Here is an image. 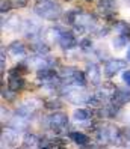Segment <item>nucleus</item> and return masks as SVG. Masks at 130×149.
Instances as JSON below:
<instances>
[{
    "instance_id": "obj_1",
    "label": "nucleus",
    "mask_w": 130,
    "mask_h": 149,
    "mask_svg": "<svg viewBox=\"0 0 130 149\" xmlns=\"http://www.w3.org/2000/svg\"><path fill=\"white\" fill-rule=\"evenodd\" d=\"M60 6L58 3H55L53 0H41L35 5V14L41 18H46V20H58L60 17Z\"/></svg>"
},
{
    "instance_id": "obj_2",
    "label": "nucleus",
    "mask_w": 130,
    "mask_h": 149,
    "mask_svg": "<svg viewBox=\"0 0 130 149\" xmlns=\"http://www.w3.org/2000/svg\"><path fill=\"white\" fill-rule=\"evenodd\" d=\"M47 127L53 131L56 136H60L68 127V116L67 113L55 111L47 118Z\"/></svg>"
},
{
    "instance_id": "obj_3",
    "label": "nucleus",
    "mask_w": 130,
    "mask_h": 149,
    "mask_svg": "<svg viewBox=\"0 0 130 149\" xmlns=\"http://www.w3.org/2000/svg\"><path fill=\"white\" fill-rule=\"evenodd\" d=\"M65 96H67V100L70 101V102H73V104H89V101H91V98H92V95H89V93H86L85 91H79L77 87H67V89H64V92H62Z\"/></svg>"
},
{
    "instance_id": "obj_4",
    "label": "nucleus",
    "mask_w": 130,
    "mask_h": 149,
    "mask_svg": "<svg viewBox=\"0 0 130 149\" xmlns=\"http://www.w3.org/2000/svg\"><path fill=\"white\" fill-rule=\"evenodd\" d=\"M127 68V62L123 59H110L105 63V74L106 77H114L118 71Z\"/></svg>"
},
{
    "instance_id": "obj_5",
    "label": "nucleus",
    "mask_w": 130,
    "mask_h": 149,
    "mask_svg": "<svg viewBox=\"0 0 130 149\" xmlns=\"http://www.w3.org/2000/svg\"><path fill=\"white\" fill-rule=\"evenodd\" d=\"M18 133H20V131L14 130L12 127H9V128H3V133H2V142H3V143H8V146H11V148L18 146V140H20Z\"/></svg>"
},
{
    "instance_id": "obj_6",
    "label": "nucleus",
    "mask_w": 130,
    "mask_h": 149,
    "mask_svg": "<svg viewBox=\"0 0 130 149\" xmlns=\"http://www.w3.org/2000/svg\"><path fill=\"white\" fill-rule=\"evenodd\" d=\"M38 106V101H35V100H30V101H26V102H23L21 106L17 109V115H20V116H23V118H30L33 113H35V110L38 109L37 107Z\"/></svg>"
},
{
    "instance_id": "obj_7",
    "label": "nucleus",
    "mask_w": 130,
    "mask_h": 149,
    "mask_svg": "<svg viewBox=\"0 0 130 149\" xmlns=\"http://www.w3.org/2000/svg\"><path fill=\"white\" fill-rule=\"evenodd\" d=\"M58 42H59V45L62 47L64 50H71V48H74L77 45V41L74 38V35L71 32H64V30H62V33H60Z\"/></svg>"
},
{
    "instance_id": "obj_8",
    "label": "nucleus",
    "mask_w": 130,
    "mask_h": 149,
    "mask_svg": "<svg viewBox=\"0 0 130 149\" xmlns=\"http://www.w3.org/2000/svg\"><path fill=\"white\" fill-rule=\"evenodd\" d=\"M112 102L117 104V106H119V107H123L124 104L130 102V91H127V89H117L114 98H112Z\"/></svg>"
},
{
    "instance_id": "obj_9",
    "label": "nucleus",
    "mask_w": 130,
    "mask_h": 149,
    "mask_svg": "<svg viewBox=\"0 0 130 149\" xmlns=\"http://www.w3.org/2000/svg\"><path fill=\"white\" fill-rule=\"evenodd\" d=\"M9 127H12L17 131H27L29 130V122H27V119H26V118L17 115V116H14L9 120Z\"/></svg>"
},
{
    "instance_id": "obj_10",
    "label": "nucleus",
    "mask_w": 130,
    "mask_h": 149,
    "mask_svg": "<svg viewBox=\"0 0 130 149\" xmlns=\"http://www.w3.org/2000/svg\"><path fill=\"white\" fill-rule=\"evenodd\" d=\"M23 143H24V149H39L38 146H41L39 139L33 134V133H26Z\"/></svg>"
},
{
    "instance_id": "obj_11",
    "label": "nucleus",
    "mask_w": 130,
    "mask_h": 149,
    "mask_svg": "<svg viewBox=\"0 0 130 149\" xmlns=\"http://www.w3.org/2000/svg\"><path fill=\"white\" fill-rule=\"evenodd\" d=\"M77 72H79V69L71 68V66H67V68H64L62 71L59 72V75L65 81V84H73V80H74V77H76Z\"/></svg>"
},
{
    "instance_id": "obj_12",
    "label": "nucleus",
    "mask_w": 130,
    "mask_h": 149,
    "mask_svg": "<svg viewBox=\"0 0 130 149\" xmlns=\"http://www.w3.org/2000/svg\"><path fill=\"white\" fill-rule=\"evenodd\" d=\"M92 116V110L89 109H76L73 113V119L76 122H85V120H89Z\"/></svg>"
},
{
    "instance_id": "obj_13",
    "label": "nucleus",
    "mask_w": 130,
    "mask_h": 149,
    "mask_svg": "<svg viewBox=\"0 0 130 149\" xmlns=\"http://www.w3.org/2000/svg\"><path fill=\"white\" fill-rule=\"evenodd\" d=\"M68 137L79 146H83V145L89 143V137L86 134H83V133H80V131H71V133H68Z\"/></svg>"
},
{
    "instance_id": "obj_14",
    "label": "nucleus",
    "mask_w": 130,
    "mask_h": 149,
    "mask_svg": "<svg viewBox=\"0 0 130 149\" xmlns=\"http://www.w3.org/2000/svg\"><path fill=\"white\" fill-rule=\"evenodd\" d=\"M24 78H21L20 75H9V83H8V87L12 91V92H17L24 87Z\"/></svg>"
},
{
    "instance_id": "obj_15",
    "label": "nucleus",
    "mask_w": 130,
    "mask_h": 149,
    "mask_svg": "<svg viewBox=\"0 0 130 149\" xmlns=\"http://www.w3.org/2000/svg\"><path fill=\"white\" fill-rule=\"evenodd\" d=\"M86 74H88V77H89V80H91L92 84L97 86V84L100 83V71H98V66H97V65H94V63L88 65Z\"/></svg>"
},
{
    "instance_id": "obj_16",
    "label": "nucleus",
    "mask_w": 130,
    "mask_h": 149,
    "mask_svg": "<svg viewBox=\"0 0 130 149\" xmlns=\"http://www.w3.org/2000/svg\"><path fill=\"white\" fill-rule=\"evenodd\" d=\"M29 63L32 68H35L37 71H39V69H46L51 65V62L48 59H44V57H35V59H32L29 60Z\"/></svg>"
},
{
    "instance_id": "obj_17",
    "label": "nucleus",
    "mask_w": 130,
    "mask_h": 149,
    "mask_svg": "<svg viewBox=\"0 0 130 149\" xmlns=\"http://www.w3.org/2000/svg\"><path fill=\"white\" fill-rule=\"evenodd\" d=\"M9 54L14 56V57H21V56H26V50L23 47L21 42H12L9 45Z\"/></svg>"
},
{
    "instance_id": "obj_18",
    "label": "nucleus",
    "mask_w": 130,
    "mask_h": 149,
    "mask_svg": "<svg viewBox=\"0 0 130 149\" xmlns=\"http://www.w3.org/2000/svg\"><path fill=\"white\" fill-rule=\"evenodd\" d=\"M24 33L27 35V36L30 38V36H35V35L39 32V26L38 24H35V21H26L24 23Z\"/></svg>"
},
{
    "instance_id": "obj_19",
    "label": "nucleus",
    "mask_w": 130,
    "mask_h": 149,
    "mask_svg": "<svg viewBox=\"0 0 130 149\" xmlns=\"http://www.w3.org/2000/svg\"><path fill=\"white\" fill-rule=\"evenodd\" d=\"M32 50L35 51V53H38L39 56H42V54H47V53H48V51H50V47L47 45V44L38 41V42H33Z\"/></svg>"
},
{
    "instance_id": "obj_20",
    "label": "nucleus",
    "mask_w": 130,
    "mask_h": 149,
    "mask_svg": "<svg viewBox=\"0 0 130 149\" xmlns=\"http://www.w3.org/2000/svg\"><path fill=\"white\" fill-rule=\"evenodd\" d=\"M115 29L119 35H124V36H129L130 35V27L127 26V23H123V21H119L117 26H115Z\"/></svg>"
},
{
    "instance_id": "obj_21",
    "label": "nucleus",
    "mask_w": 130,
    "mask_h": 149,
    "mask_svg": "<svg viewBox=\"0 0 130 149\" xmlns=\"http://www.w3.org/2000/svg\"><path fill=\"white\" fill-rule=\"evenodd\" d=\"M127 39H129V36H124V35H118V36L114 39V45H115L117 48H123V47L127 45Z\"/></svg>"
},
{
    "instance_id": "obj_22",
    "label": "nucleus",
    "mask_w": 130,
    "mask_h": 149,
    "mask_svg": "<svg viewBox=\"0 0 130 149\" xmlns=\"http://www.w3.org/2000/svg\"><path fill=\"white\" fill-rule=\"evenodd\" d=\"M98 8L101 9L103 8V11L105 12H109L114 9V0H100L98 2Z\"/></svg>"
},
{
    "instance_id": "obj_23",
    "label": "nucleus",
    "mask_w": 130,
    "mask_h": 149,
    "mask_svg": "<svg viewBox=\"0 0 130 149\" xmlns=\"http://www.w3.org/2000/svg\"><path fill=\"white\" fill-rule=\"evenodd\" d=\"M62 104H60L58 100H51V101H46L44 102V107L48 109V110H55V109H59Z\"/></svg>"
},
{
    "instance_id": "obj_24",
    "label": "nucleus",
    "mask_w": 130,
    "mask_h": 149,
    "mask_svg": "<svg viewBox=\"0 0 130 149\" xmlns=\"http://www.w3.org/2000/svg\"><path fill=\"white\" fill-rule=\"evenodd\" d=\"M79 45H80V48H82L83 51H91V48H92V42H91V39L85 38V39L80 41Z\"/></svg>"
},
{
    "instance_id": "obj_25",
    "label": "nucleus",
    "mask_w": 130,
    "mask_h": 149,
    "mask_svg": "<svg viewBox=\"0 0 130 149\" xmlns=\"http://www.w3.org/2000/svg\"><path fill=\"white\" fill-rule=\"evenodd\" d=\"M12 8V5H11V2L9 0H2V14H5V12H8Z\"/></svg>"
},
{
    "instance_id": "obj_26",
    "label": "nucleus",
    "mask_w": 130,
    "mask_h": 149,
    "mask_svg": "<svg viewBox=\"0 0 130 149\" xmlns=\"http://www.w3.org/2000/svg\"><path fill=\"white\" fill-rule=\"evenodd\" d=\"M12 8H23L26 5V0H9Z\"/></svg>"
},
{
    "instance_id": "obj_27",
    "label": "nucleus",
    "mask_w": 130,
    "mask_h": 149,
    "mask_svg": "<svg viewBox=\"0 0 130 149\" xmlns=\"http://www.w3.org/2000/svg\"><path fill=\"white\" fill-rule=\"evenodd\" d=\"M15 21H18V18H17V17H12V18L9 20V24H8V27L17 29V27H18V23H15Z\"/></svg>"
},
{
    "instance_id": "obj_28",
    "label": "nucleus",
    "mask_w": 130,
    "mask_h": 149,
    "mask_svg": "<svg viewBox=\"0 0 130 149\" xmlns=\"http://www.w3.org/2000/svg\"><path fill=\"white\" fill-rule=\"evenodd\" d=\"M123 80L126 81L127 86H130V71H129V69H127V71H124V74H123Z\"/></svg>"
},
{
    "instance_id": "obj_29",
    "label": "nucleus",
    "mask_w": 130,
    "mask_h": 149,
    "mask_svg": "<svg viewBox=\"0 0 130 149\" xmlns=\"http://www.w3.org/2000/svg\"><path fill=\"white\" fill-rule=\"evenodd\" d=\"M80 149H97V146H94V145H91V143H88V145H83Z\"/></svg>"
},
{
    "instance_id": "obj_30",
    "label": "nucleus",
    "mask_w": 130,
    "mask_h": 149,
    "mask_svg": "<svg viewBox=\"0 0 130 149\" xmlns=\"http://www.w3.org/2000/svg\"><path fill=\"white\" fill-rule=\"evenodd\" d=\"M39 149H50V146H48V145H44V146H41Z\"/></svg>"
},
{
    "instance_id": "obj_31",
    "label": "nucleus",
    "mask_w": 130,
    "mask_h": 149,
    "mask_svg": "<svg viewBox=\"0 0 130 149\" xmlns=\"http://www.w3.org/2000/svg\"><path fill=\"white\" fill-rule=\"evenodd\" d=\"M127 57L130 59V48H129V51H127Z\"/></svg>"
},
{
    "instance_id": "obj_32",
    "label": "nucleus",
    "mask_w": 130,
    "mask_h": 149,
    "mask_svg": "<svg viewBox=\"0 0 130 149\" xmlns=\"http://www.w3.org/2000/svg\"><path fill=\"white\" fill-rule=\"evenodd\" d=\"M58 149H67V148H64V146H60V148H58Z\"/></svg>"
},
{
    "instance_id": "obj_33",
    "label": "nucleus",
    "mask_w": 130,
    "mask_h": 149,
    "mask_svg": "<svg viewBox=\"0 0 130 149\" xmlns=\"http://www.w3.org/2000/svg\"><path fill=\"white\" fill-rule=\"evenodd\" d=\"M38 2H41V0H38Z\"/></svg>"
},
{
    "instance_id": "obj_34",
    "label": "nucleus",
    "mask_w": 130,
    "mask_h": 149,
    "mask_svg": "<svg viewBox=\"0 0 130 149\" xmlns=\"http://www.w3.org/2000/svg\"><path fill=\"white\" fill-rule=\"evenodd\" d=\"M2 149H5V148H2Z\"/></svg>"
},
{
    "instance_id": "obj_35",
    "label": "nucleus",
    "mask_w": 130,
    "mask_h": 149,
    "mask_svg": "<svg viewBox=\"0 0 130 149\" xmlns=\"http://www.w3.org/2000/svg\"><path fill=\"white\" fill-rule=\"evenodd\" d=\"M88 2H89V0H88Z\"/></svg>"
}]
</instances>
